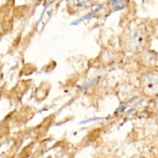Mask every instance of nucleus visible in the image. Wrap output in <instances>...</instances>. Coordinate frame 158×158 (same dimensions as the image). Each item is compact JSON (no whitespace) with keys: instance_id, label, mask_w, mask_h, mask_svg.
<instances>
[{"instance_id":"nucleus-5","label":"nucleus","mask_w":158,"mask_h":158,"mask_svg":"<svg viewBox=\"0 0 158 158\" xmlns=\"http://www.w3.org/2000/svg\"><path fill=\"white\" fill-rule=\"evenodd\" d=\"M131 158H143V157H141V156H132Z\"/></svg>"},{"instance_id":"nucleus-2","label":"nucleus","mask_w":158,"mask_h":158,"mask_svg":"<svg viewBox=\"0 0 158 158\" xmlns=\"http://www.w3.org/2000/svg\"><path fill=\"white\" fill-rule=\"evenodd\" d=\"M140 89L147 97L158 95V71L150 70L143 73L140 77Z\"/></svg>"},{"instance_id":"nucleus-3","label":"nucleus","mask_w":158,"mask_h":158,"mask_svg":"<svg viewBox=\"0 0 158 158\" xmlns=\"http://www.w3.org/2000/svg\"><path fill=\"white\" fill-rule=\"evenodd\" d=\"M91 0H66V7L71 14H78L88 11L93 6Z\"/></svg>"},{"instance_id":"nucleus-1","label":"nucleus","mask_w":158,"mask_h":158,"mask_svg":"<svg viewBox=\"0 0 158 158\" xmlns=\"http://www.w3.org/2000/svg\"><path fill=\"white\" fill-rule=\"evenodd\" d=\"M150 39V30L147 25L140 23L130 28L123 36V44L127 51H140L147 47Z\"/></svg>"},{"instance_id":"nucleus-4","label":"nucleus","mask_w":158,"mask_h":158,"mask_svg":"<svg viewBox=\"0 0 158 158\" xmlns=\"http://www.w3.org/2000/svg\"><path fill=\"white\" fill-rule=\"evenodd\" d=\"M92 2H93V4L95 5V4H100V3H102V2H106L107 0H91Z\"/></svg>"}]
</instances>
